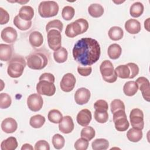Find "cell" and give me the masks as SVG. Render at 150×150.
I'll use <instances>...</instances> for the list:
<instances>
[{"label": "cell", "mask_w": 150, "mask_h": 150, "mask_svg": "<svg viewBox=\"0 0 150 150\" xmlns=\"http://www.w3.org/2000/svg\"><path fill=\"white\" fill-rule=\"evenodd\" d=\"M72 53L74 59L77 63L84 66H89L98 60L101 49L96 39L84 38L76 42Z\"/></svg>", "instance_id": "1"}, {"label": "cell", "mask_w": 150, "mask_h": 150, "mask_svg": "<svg viewBox=\"0 0 150 150\" xmlns=\"http://www.w3.org/2000/svg\"><path fill=\"white\" fill-rule=\"evenodd\" d=\"M27 66L33 70H42L45 68L49 60L46 53L38 50L31 53L26 57Z\"/></svg>", "instance_id": "2"}, {"label": "cell", "mask_w": 150, "mask_h": 150, "mask_svg": "<svg viewBox=\"0 0 150 150\" xmlns=\"http://www.w3.org/2000/svg\"><path fill=\"white\" fill-rule=\"evenodd\" d=\"M26 64L24 57L19 55L13 56L8 63L7 73L12 78H18L23 74Z\"/></svg>", "instance_id": "3"}, {"label": "cell", "mask_w": 150, "mask_h": 150, "mask_svg": "<svg viewBox=\"0 0 150 150\" xmlns=\"http://www.w3.org/2000/svg\"><path fill=\"white\" fill-rule=\"evenodd\" d=\"M88 28V22L83 18H80L69 24L66 26L65 30L66 35L70 38L86 32Z\"/></svg>", "instance_id": "4"}, {"label": "cell", "mask_w": 150, "mask_h": 150, "mask_svg": "<svg viewBox=\"0 0 150 150\" xmlns=\"http://www.w3.org/2000/svg\"><path fill=\"white\" fill-rule=\"evenodd\" d=\"M57 3L53 1H42L38 7V12L42 18H50L57 15L59 12Z\"/></svg>", "instance_id": "5"}, {"label": "cell", "mask_w": 150, "mask_h": 150, "mask_svg": "<svg viewBox=\"0 0 150 150\" xmlns=\"http://www.w3.org/2000/svg\"><path fill=\"white\" fill-rule=\"evenodd\" d=\"M100 70L105 81L112 83L117 80V73L114 69L112 63L110 60H105L103 61L100 66Z\"/></svg>", "instance_id": "6"}, {"label": "cell", "mask_w": 150, "mask_h": 150, "mask_svg": "<svg viewBox=\"0 0 150 150\" xmlns=\"http://www.w3.org/2000/svg\"><path fill=\"white\" fill-rule=\"evenodd\" d=\"M113 121L115 128L118 131H126L129 126L125 110H120L113 113Z\"/></svg>", "instance_id": "7"}, {"label": "cell", "mask_w": 150, "mask_h": 150, "mask_svg": "<svg viewBox=\"0 0 150 150\" xmlns=\"http://www.w3.org/2000/svg\"><path fill=\"white\" fill-rule=\"evenodd\" d=\"M47 43L49 48L54 51L61 47L62 36L61 32L57 30L52 29L47 32Z\"/></svg>", "instance_id": "8"}, {"label": "cell", "mask_w": 150, "mask_h": 150, "mask_svg": "<svg viewBox=\"0 0 150 150\" xmlns=\"http://www.w3.org/2000/svg\"><path fill=\"white\" fill-rule=\"evenodd\" d=\"M130 122L133 128L142 130L144 128V114L143 111L139 108H134L129 114Z\"/></svg>", "instance_id": "9"}, {"label": "cell", "mask_w": 150, "mask_h": 150, "mask_svg": "<svg viewBox=\"0 0 150 150\" xmlns=\"http://www.w3.org/2000/svg\"><path fill=\"white\" fill-rule=\"evenodd\" d=\"M36 91L40 95L52 96L56 92L54 83L46 80H40L36 84Z\"/></svg>", "instance_id": "10"}, {"label": "cell", "mask_w": 150, "mask_h": 150, "mask_svg": "<svg viewBox=\"0 0 150 150\" xmlns=\"http://www.w3.org/2000/svg\"><path fill=\"white\" fill-rule=\"evenodd\" d=\"M43 104V100L40 94L33 93L28 96L27 98V105L28 108L33 112L41 110Z\"/></svg>", "instance_id": "11"}, {"label": "cell", "mask_w": 150, "mask_h": 150, "mask_svg": "<svg viewBox=\"0 0 150 150\" xmlns=\"http://www.w3.org/2000/svg\"><path fill=\"white\" fill-rule=\"evenodd\" d=\"M76 81V78L72 73H67L65 74L63 76L60 83L62 90L67 93L72 91L75 86Z\"/></svg>", "instance_id": "12"}, {"label": "cell", "mask_w": 150, "mask_h": 150, "mask_svg": "<svg viewBox=\"0 0 150 150\" xmlns=\"http://www.w3.org/2000/svg\"><path fill=\"white\" fill-rule=\"evenodd\" d=\"M135 83L137 84L138 89L141 91L144 98L149 102L150 98V86L148 79L145 77H139L136 80Z\"/></svg>", "instance_id": "13"}, {"label": "cell", "mask_w": 150, "mask_h": 150, "mask_svg": "<svg viewBox=\"0 0 150 150\" xmlns=\"http://www.w3.org/2000/svg\"><path fill=\"white\" fill-rule=\"evenodd\" d=\"M91 93L88 89L81 87L76 90L74 94L75 102L79 105H83L87 103L90 98Z\"/></svg>", "instance_id": "14"}, {"label": "cell", "mask_w": 150, "mask_h": 150, "mask_svg": "<svg viewBox=\"0 0 150 150\" xmlns=\"http://www.w3.org/2000/svg\"><path fill=\"white\" fill-rule=\"evenodd\" d=\"M1 37L3 41L6 43L11 44L14 43L18 38L16 30L12 27L8 26L5 28L1 33Z\"/></svg>", "instance_id": "15"}, {"label": "cell", "mask_w": 150, "mask_h": 150, "mask_svg": "<svg viewBox=\"0 0 150 150\" xmlns=\"http://www.w3.org/2000/svg\"><path fill=\"white\" fill-rule=\"evenodd\" d=\"M74 125L72 118L69 115L63 117L62 121L59 122V129L63 134H69L74 129Z\"/></svg>", "instance_id": "16"}, {"label": "cell", "mask_w": 150, "mask_h": 150, "mask_svg": "<svg viewBox=\"0 0 150 150\" xmlns=\"http://www.w3.org/2000/svg\"><path fill=\"white\" fill-rule=\"evenodd\" d=\"M91 118L92 115L91 111L85 108L79 111L77 115L76 120L80 125L86 127L90 124Z\"/></svg>", "instance_id": "17"}, {"label": "cell", "mask_w": 150, "mask_h": 150, "mask_svg": "<svg viewBox=\"0 0 150 150\" xmlns=\"http://www.w3.org/2000/svg\"><path fill=\"white\" fill-rule=\"evenodd\" d=\"M2 130L8 134L14 132L18 128V124L16 120L12 118L4 119L1 125Z\"/></svg>", "instance_id": "18"}, {"label": "cell", "mask_w": 150, "mask_h": 150, "mask_svg": "<svg viewBox=\"0 0 150 150\" xmlns=\"http://www.w3.org/2000/svg\"><path fill=\"white\" fill-rule=\"evenodd\" d=\"M13 46L10 45L0 44V59L3 62L9 61L12 57Z\"/></svg>", "instance_id": "19"}, {"label": "cell", "mask_w": 150, "mask_h": 150, "mask_svg": "<svg viewBox=\"0 0 150 150\" xmlns=\"http://www.w3.org/2000/svg\"><path fill=\"white\" fill-rule=\"evenodd\" d=\"M125 29L130 34H137L141 30V23L137 19H130L126 21Z\"/></svg>", "instance_id": "20"}, {"label": "cell", "mask_w": 150, "mask_h": 150, "mask_svg": "<svg viewBox=\"0 0 150 150\" xmlns=\"http://www.w3.org/2000/svg\"><path fill=\"white\" fill-rule=\"evenodd\" d=\"M29 40L32 47H39L43 44V37L40 32L38 31H33L29 35Z\"/></svg>", "instance_id": "21"}, {"label": "cell", "mask_w": 150, "mask_h": 150, "mask_svg": "<svg viewBox=\"0 0 150 150\" xmlns=\"http://www.w3.org/2000/svg\"><path fill=\"white\" fill-rule=\"evenodd\" d=\"M18 15L22 19L30 21L34 16V10L30 6H22L19 9Z\"/></svg>", "instance_id": "22"}, {"label": "cell", "mask_w": 150, "mask_h": 150, "mask_svg": "<svg viewBox=\"0 0 150 150\" xmlns=\"http://www.w3.org/2000/svg\"><path fill=\"white\" fill-rule=\"evenodd\" d=\"M138 88L137 83L134 81H129L125 83L123 87L124 93L129 97L134 96L138 91Z\"/></svg>", "instance_id": "23"}, {"label": "cell", "mask_w": 150, "mask_h": 150, "mask_svg": "<svg viewBox=\"0 0 150 150\" xmlns=\"http://www.w3.org/2000/svg\"><path fill=\"white\" fill-rule=\"evenodd\" d=\"M18 147V142L15 137H9L2 141L1 144L2 150H14Z\"/></svg>", "instance_id": "24"}, {"label": "cell", "mask_w": 150, "mask_h": 150, "mask_svg": "<svg viewBox=\"0 0 150 150\" xmlns=\"http://www.w3.org/2000/svg\"><path fill=\"white\" fill-rule=\"evenodd\" d=\"M122 49L121 46L117 43H113L108 47L107 53L111 59L115 60L120 57L121 54Z\"/></svg>", "instance_id": "25"}, {"label": "cell", "mask_w": 150, "mask_h": 150, "mask_svg": "<svg viewBox=\"0 0 150 150\" xmlns=\"http://www.w3.org/2000/svg\"><path fill=\"white\" fill-rule=\"evenodd\" d=\"M108 35L110 39L117 41L121 39L124 36V32L121 28L119 26H112L111 27L108 32Z\"/></svg>", "instance_id": "26"}, {"label": "cell", "mask_w": 150, "mask_h": 150, "mask_svg": "<svg viewBox=\"0 0 150 150\" xmlns=\"http://www.w3.org/2000/svg\"><path fill=\"white\" fill-rule=\"evenodd\" d=\"M142 130L135 128L129 129L127 133V137L129 141L133 142H137L139 141L142 138Z\"/></svg>", "instance_id": "27"}, {"label": "cell", "mask_w": 150, "mask_h": 150, "mask_svg": "<svg viewBox=\"0 0 150 150\" xmlns=\"http://www.w3.org/2000/svg\"><path fill=\"white\" fill-rule=\"evenodd\" d=\"M13 24L15 26L21 30H28L32 26V21H26L22 19L19 15L15 16L13 21Z\"/></svg>", "instance_id": "28"}, {"label": "cell", "mask_w": 150, "mask_h": 150, "mask_svg": "<svg viewBox=\"0 0 150 150\" xmlns=\"http://www.w3.org/2000/svg\"><path fill=\"white\" fill-rule=\"evenodd\" d=\"M88 12L93 18H99L103 15L104 8L98 4H92L88 8Z\"/></svg>", "instance_id": "29"}, {"label": "cell", "mask_w": 150, "mask_h": 150, "mask_svg": "<svg viewBox=\"0 0 150 150\" xmlns=\"http://www.w3.org/2000/svg\"><path fill=\"white\" fill-rule=\"evenodd\" d=\"M68 57L67 50L63 47H61L57 50H56L53 53V57L54 60L59 63H62L65 62Z\"/></svg>", "instance_id": "30"}, {"label": "cell", "mask_w": 150, "mask_h": 150, "mask_svg": "<svg viewBox=\"0 0 150 150\" xmlns=\"http://www.w3.org/2000/svg\"><path fill=\"white\" fill-rule=\"evenodd\" d=\"M144 10V6L143 4L140 2H136L131 6L129 13L134 18H138L143 13Z\"/></svg>", "instance_id": "31"}, {"label": "cell", "mask_w": 150, "mask_h": 150, "mask_svg": "<svg viewBox=\"0 0 150 150\" xmlns=\"http://www.w3.org/2000/svg\"><path fill=\"white\" fill-rule=\"evenodd\" d=\"M115 71L117 77L121 79H129L130 70L127 64L119 65L115 68Z\"/></svg>", "instance_id": "32"}, {"label": "cell", "mask_w": 150, "mask_h": 150, "mask_svg": "<svg viewBox=\"0 0 150 150\" xmlns=\"http://www.w3.org/2000/svg\"><path fill=\"white\" fill-rule=\"evenodd\" d=\"M92 148L94 150H105L109 146V142L104 138H98L93 141Z\"/></svg>", "instance_id": "33"}, {"label": "cell", "mask_w": 150, "mask_h": 150, "mask_svg": "<svg viewBox=\"0 0 150 150\" xmlns=\"http://www.w3.org/2000/svg\"><path fill=\"white\" fill-rule=\"evenodd\" d=\"M45 122V118L40 114L32 116L30 118L29 124L34 128H39L42 127Z\"/></svg>", "instance_id": "34"}, {"label": "cell", "mask_w": 150, "mask_h": 150, "mask_svg": "<svg viewBox=\"0 0 150 150\" xmlns=\"http://www.w3.org/2000/svg\"><path fill=\"white\" fill-rule=\"evenodd\" d=\"M62 114L58 110L53 109L50 110L47 115L48 120L54 124L59 123L63 118Z\"/></svg>", "instance_id": "35"}, {"label": "cell", "mask_w": 150, "mask_h": 150, "mask_svg": "<svg viewBox=\"0 0 150 150\" xmlns=\"http://www.w3.org/2000/svg\"><path fill=\"white\" fill-rule=\"evenodd\" d=\"M96 135V132L94 128L91 127L86 126L84 127L80 132V136L81 138H83L88 141H91Z\"/></svg>", "instance_id": "36"}, {"label": "cell", "mask_w": 150, "mask_h": 150, "mask_svg": "<svg viewBox=\"0 0 150 150\" xmlns=\"http://www.w3.org/2000/svg\"><path fill=\"white\" fill-rule=\"evenodd\" d=\"M63 28V25L62 22L58 19H54L49 22L46 26V31L48 32L50 30L55 29L62 32Z\"/></svg>", "instance_id": "37"}, {"label": "cell", "mask_w": 150, "mask_h": 150, "mask_svg": "<svg viewBox=\"0 0 150 150\" xmlns=\"http://www.w3.org/2000/svg\"><path fill=\"white\" fill-rule=\"evenodd\" d=\"M52 144L56 149H60L63 148L65 144L64 137L59 134H56L53 136Z\"/></svg>", "instance_id": "38"}, {"label": "cell", "mask_w": 150, "mask_h": 150, "mask_svg": "<svg viewBox=\"0 0 150 150\" xmlns=\"http://www.w3.org/2000/svg\"><path fill=\"white\" fill-rule=\"evenodd\" d=\"M12 103V100L11 96L5 93L0 94V108L2 109H5L10 107Z\"/></svg>", "instance_id": "39"}, {"label": "cell", "mask_w": 150, "mask_h": 150, "mask_svg": "<svg viewBox=\"0 0 150 150\" xmlns=\"http://www.w3.org/2000/svg\"><path fill=\"white\" fill-rule=\"evenodd\" d=\"M75 13L74 9L70 6H64L62 11V18L66 21H70L73 19Z\"/></svg>", "instance_id": "40"}, {"label": "cell", "mask_w": 150, "mask_h": 150, "mask_svg": "<svg viewBox=\"0 0 150 150\" xmlns=\"http://www.w3.org/2000/svg\"><path fill=\"white\" fill-rule=\"evenodd\" d=\"M94 118L99 123H105L108 120V114L107 111H99L95 110Z\"/></svg>", "instance_id": "41"}, {"label": "cell", "mask_w": 150, "mask_h": 150, "mask_svg": "<svg viewBox=\"0 0 150 150\" xmlns=\"http://www.w3.org/2000/svg\"><path fill=\"white\" fill-rule=\"evenodd\" d=\"M110 107H111V111L112 114L114 112L120 110H125V105L123 101H122L120 99H115L112 100L111 103Z\"/></svg>", "instance_id": "42"}, {"label": "cell", "mask_w": 150, "mask_h": 150, "mask_svg": "<svg viewBox=\"0 0 150 150\" xmlns=\"http://www.w3.org/2000/svg\"><path fill=\"white\" fill-rule=\"evenodd\" d=\"M88 141L81 138L78 139L74 143V148L76 150H86L88 146Z\"/></svg>", "instance_id": "43"}, {"label": "cell", "mask_w": 150, "mask_h": 150, "mask_svg": "<svg viewBox=\"0 0 150 150\" xmlns=\"http://www.w3.org/2000/svg\"><path fill=\"white\" fill-rule=\"evenodd\" d=\"M94 107L96 111H107L108 109V105L106 101L104 100H98L95 102Z\"/></svg>", "instance_id": "44"}, {"label": "cell", "mask_w": 150, "mask_h": 150, "mask_svg": "<svg viewBox=\"0 0 150 150\" xmlns=\"http://www.w3.org/2000/svg\"><path fill=\"white\" fill-rule=\"evenodd\" d=\"M130 70L129 79H133L139 73V67L137 64L134 63H128L127 64Z\"/></svg>", "instance_id": "45"}, {"label": "cell", "mask_w": 150, "mask_h": 150, "mask_svg": "<svg viewBox=\"0 0 150 150\" xmlns=\"http://www.w3.org/2000/svg\"><path fill=\"white\" fill-rule=\"evenodd\" d=\"M9 20V15L8 12L4 9L2 7L0 8V24L4 25L8 22Z\"/></svg>", "instance_id": "46"}, {"label": "cell", "mask_w": 150, "mask_h": 150, "mask_svg": "<svg viewBox=\"0 0 150 150\" xmlns=\"http://www.w3.org/2000/svg\"><path fill=\"white\" fill-rule=\"evenodd\" d=\"M35 149H44V150H49L50 146L49 143L45 140H39L35 145Z\"/></svg>", "instance_id": "47"}, {"label": "cell", "mask_w": 150, "mask_h": 150, "mask_svg": "<svg viewBox=\"0 0 150 150\" xmlns=\"http://www.w3.org/2000/svg\"><path fill=\"white\" fill-rule=\"evenodd\" d=\"M77 71L79 74L82 76H88L91 73L92 68L91 66L82 67L81 66H79L77 67Z\"/></svg>", "instance_id": "48"}, {"label": "cell", "mask_w": 150, "mask_h": 150, "mask_svg": "<svg viewBox=\"0 0 150 150\" xmlns=\"http://www.w3.org/2000/svg\"><path fill=\"white\" fill-rule=\"evenodd\" d=\"M39 81L40 80H46L49 82L54 83L55 81V78L54 76L52 74L49 73H43L39 79Z\"/></svg>", "instance_id": "49"}, {"label": "cell", "mask_w": 150, "mask_h": 150, "mask_svg": "<svg viewBox=\"0 0 150 150\" xmlns=\"http://www.w3.org/2000/svg\"><path fill=\"white\" fill-rule=\"evenodd\" d=\"M33 150V146L29 144H25L22 145L21 148V150Z\"/></svg>", "instance_id": "50"}, {"label": "cell", "mask_w": 150, "mask_h": 150, "mask_svg": "<svg viewBox=\"0 0 150 150\" xmlns=\"http://www.w3.org/2000/svg\"><path fill=\"white\" fill-rule=\"evenodd\" d=\"M149 18H148L144 22V26H145V28H146V29L148 30V31H149V30L148 29L149 28V26H148V24H149Z\"/></svg>", "instance_id": "51"}]
</instances>
